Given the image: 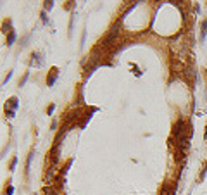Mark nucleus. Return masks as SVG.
Returning <instances> with one entry per match:
<instances>
[{
    "label": "nucleus",
    "mask_w": 207,
    "mask_h": 195,
    "mask_svg": "<svg viewBox=\"0 0 207 195\" xmlns=\"http://www.w3.org/2000/svg\"><path fill=\"white\" fill-rule=\"evenodd\" d=\"M55 78H57V68H52L50 69V76H47V85L52 86L54 81H55Z\"/></svg>",
    "instance_id": "f257e3e1"
},
{
    "label": "nucleus",
    "mask_w": 207,
    "mask_h": 195,
    "mask_svg": "<svg viewBox=\"0 0 207 195\" xmlns=\"http://www.w3.org/2000/svg\"><path fill=\"white\" fill-rule=\"evenodd\" d=\"M14 40H16V33H14V31H9V36H7V45H12V43H14Z\"/></svg>",
    "instance_id": "f03ea898"
},
{
    "label": "nucleus",
    "mask_w": 207,
    "mask_h": 195,
    "mask_svg": "<svg viewBox=\"0 0 207 195\" xmlns=\"http://www.w3.org/2000/svg\"><path fill=\"white\" fill-rule=\"evenodd\" d=\"M5 116L7 117H14V111H10V109L5 107Z\"/></svg>",
    "instance_id": "7ed1b4c3"
},
{
    "label": "nucleus",
    "mask_w": 207,
    "mask_h": 195,
    "mask_svg": "<svg viewBox=\"0 0 207 195\" xmlns=\"http://www.w3.org/2000/svg\"><path fill=\"white\" fill-rule=\"evenodd\" d=\"M9 102H10V105H12V107H17V98H16V97H12Z\"/></svg>",
    "instance_id": "20e7f679"
},
{
    "label": "nucleus",
    "mask_w": 207,
    "mask_h": 195,
    "mask_svg": "<svg viewBox=\"0 0 207 195\" xmlns=\"http://www.w3.org/2000/svg\"><path fill=\"white\" fill-rule=\"evenodd\" d=\"M202 28H204V31H202V36H205V35H207V21H204Z\"/></svg>",
    "instance_id": "39448f33"
},
{
    "label": "nucleus",
    "mask_w": 207,
    "mask_h": 195,
    "mask_svg": "<svg viewBox=\"0 0 207 195\" xmlns=\"http://www.w3.org/2000/svg\"><path fill=\"white\" fill-rule=\"evenodd\" d=\"M52 4H54V2H45V9H52Z\"/></svg>",
    "instance_id": "423d86ee"
},
{
    "label": "nucleus",
    "mask_w": 207,
    "mask_h": 195,
    "mask_svg": "<svg viewBox=\"0 0 207 195\" xmlns=\"http://www.w3.org/2000/svg\"><path fill=\"white\" fill-rule=\"evenodd\" d=\"M52 112H54V104L49 105V109H47V114H52Z\"/></svg>",
    "instance_id": "0eeeda50"
},
{
    "label": "nucleus",
    "mask_w": 207,
    "mask_h": 195,
    "mask_svg": "<svg viewBox=\"0 0 207 195\" xmlns=\"http://www.w3.org/2000/svg\"><path fill=\"white\" fill-rule=\"evenodd\" d=\"M10 78H12V73H9V74H7V78L4 79V83H7V81H9V79H10Z\"/></svg>",
    "instance_id": "6e6552de"
},
{
    "label": "nucleus",
    "mask_w": 207,
    "mask_h": 195,
    "mask_svg": "<svg viewBox=\"0 0 207 195\" xmlns=\"http://www.w3.org/2000/svg\"><path fill=\"white\" fill-rule=\"evenodd\" d=\"M204 138H205V140H207V131H205V135H204Z\"/></svg>",
    "instance_id": "1a4fd4ad"
}]
</instances>
